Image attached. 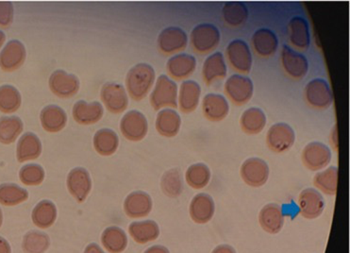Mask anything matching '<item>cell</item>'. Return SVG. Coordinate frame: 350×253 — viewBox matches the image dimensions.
Masks as SVG:
<instances>
[{
	"instance_id": "f6af8a7d",
	"label": "cell",
	"mask_w": 350,
	"mask_h": 253,
	"mask_svg": "<svg viewBox=\"0 0 350 253\" xmlns=\"http://www.w3.org/2000/svg\"><path fill=\"white\" fill-rule=\"evenodd\" d=\"M14 20V6L11 2L0 1V27L8 28Z\"/></svg>"
},
{
	"instance_id": "ba28073f",
	"label": "cell",
	"mask_w": 350,
	"mask_h": 253,
	"mask_svg": "<svg viewBox=\"0 0 350 253\" xmlns=\"http://www.w3.org/2000/svg\"><path fill=\"white\" fill-rule=\"evenodd\" d=\"M295 133L291 126L286 123H275L267 131V144L270 150L282 153L289 150L294 145Z\"/></svg>"
},
{
	"instance_id": "f907efd6",
	"label": "cell",
	"mask_w": 350,
	"mask_h": 253,
	"mask_svg": "<svg viewBox=\"0 0 350 253\" xmlns=\"http://www.w3.org/2000/svg\"><path fill=\"white\" fill-rule=\"evenodd\" d=\"M6 36H5L4 32L0 31V49H1L2 44H4Z\"/></svg>"
},
{
	"instance_id": "9a60e30c",
	"label": "cell",
	"mask_w": 350,
	"mask_h": 253,
	"mask_svg": "<svg viewBox=\"0 0 350 253\" xmlns=\"http://www.w3.org/2000/svg\"><path fill=\"white\" fill-rule=\"evenodd\" d=\"M27 52L18 40L10 41L0 52V68L5 72L17 70L24 64Z\"/></svg>"
},
{
	"instance_id": "f1b7e54d",
	"label": "cell",
	"mask_w": 350,
	"mask_h": 253,
	"mask_svg": "<svg viewBox=\"0 0 350 253\" xmlns=\"http://www.w3.org/2000/svg\"><path fill=\"white\" fill-rule=\"evenodd\" d=\"M42 126L49 133H59L67 123L66 111L57 105H49L40 114Z\"/></svg>"
},
{
	"instance_id": "60d3db41",
	"label": "cell",
	"mask_w": 350,
	"mask_h": 253,
	"mask_svg": "<svg viewBox=\"0 0 350 253\" xmlns=\"http://www.w3.org/2000/svg\"><path fill=\"white\" fill-rule=\"evenodd\" d=\"M103 243L104 247L109 252L113 253H119L126 249V237L125 232L119 228H108L103 232Z\"/></svg>"
},
{
	"instance_id": "4dcf8cb0",
	"label": "cell",
	"mask_w": 350,
	"mask_h": 253,
	"mask_svg": "<svg viewBox=\"0 0 350 253\" xmlns=\"http://www.w3.org/2000/svg\"><path fill=\"white\" fill-rule=\"evenodd\" d=\"M240 125L247 135H258L267 125V116L260 108L247 109L241 116Z\"/></svg>"
},
{
	"instance_id": "7c38bea8",
	"label": "cell",
	"mask_w": 350,
	"mask_h": 253,
	"mask_svg": "<svg viewBox=\"0 0 350 253\" xmlns=\"http://www.w3.org/2000/svg\"><path fill=\"white\" fill-rule=\"evenodd\" d=\"M241 176L247 185L252 187H260L267 182L269 168L267 162L262 159H247L241 168Z\"/></svg>"
},
{
	"instance_id": "e0dca14e",
	"label": "cell",
	"mask_w": 350,
	"mask_h": 253,
	"mask_svg": "<svg viewBox=\"0 0 350 253\" xmlns=\"http://www.w3.org/2000/svg\"><path fill=\"white\" fill-rule=\"evenodd\" d=\"M288 34L293 48L299 51H306L311 44L309 23L303 17H293L288 23Z\"/></svg>"
},
{
	"instance_id": "d6986e66",
	"label": "cell",
	"mask_w": 350,
	"mask_h": 253,
	"mask_svg": "<svg viewBox=\"0 0 350 253\" xmlns=\"http://www.w3.org/2000/svg\"><path fill=\"white\" fill-rule=\"evenodd\" d=\"M69 192L79 202H83L88 197L92 187L90 175L84 168H75L67 178Z\"/></svg>"
},
{
	"instance_id": "681fc988",
	"label": "cell",
	"mask_w": 350,
	"mask_h": 253,
	"mask_svg": "<svg viewBox=\"0 0 350 253\" xmlns=\"http://www.w3.org/2000/svg\"><path fill=\"white\" fill-rule=\"evenodd\" d=\"M84 253H104L103 252V250L100 249V248L98 247V245L92 244L90 245H88V248L85 250V252Z\"/></svg>"
},
{
	"instance_id": "ffe728a7",
	"label": "cell",
	"mask_w": 350,
	"mask_h": 253,
	"mask_svg": "<svg viewBox=\"0 0 350 253\" xmlns=\"http://www.w3.org/2000/svg\"><path fill=\"white\" fill-rule=\"evenodd\" d=\"M197 68V59L189 54H178L168 59L166 64L168 74L176 81L189 78Z\"/></svg>"
},
{
	"instance_id": "44dd1931",
	"label": "cell",
	"mask_w": 350,
	"mask_h": 253,
	"mask_svg": "<svg viewBox=\"0 0 350 253\" xmlns=\"http://www.w3.org/2000/svg\"><path fill=\"white\" fill-rule=\"evenodd\" d=\"M203 115L208 120L219 122L227 118L230 106L224 96L208 94L202 101Z\"/></svg>"
},
{
	"instance_id": "d4e9b609",
	"label": "cell",
	"mask_w": 350,
	"mask_h": 253,
	"mask_svg": "<svg viewBox=\"0 0 350 253\" xmlns=\"http://www.w3.org/2000/svg\"><path fill=\"white\" fill-rule=\"evenodd\" d=\"M72 114L74 119L81 125H92L103 118L104 110L103 105L98 101L88 103L79 101L74 105Z\"/></svg>"
},
{
	"instance_id": "7bdbcfd3",
	"label": "cell",
	"mask_w": 350,
	"mask_h": 253,
	"mask_svg": "<svg viewBox=\"0 0 350 253\" xmlns=\"http://www.w3.org/2000/svg\"><path fill=\"white\" fill-rule=\"evenodd\" d=\"M49 238L39 232H31L23 241V249L27 253H43L49 247Z\"/></svg>"
},
{
	"instance_id": "603a6c76",
	"label": "cell",
	"mask_w": 350,
	"mask_h": 253,
	"mask_svg": "<svg viewBox=\"0 0 350 253\" xmlns=\"http://www.w3.org/2000/svg\"><path fill=\"white\" fill-rule=\"evenodd\" d=\"M215 202L207 194H198L191 202V218L198 224H206L210 222L215 215Z\"/></svg>"
},
{
	"instance_id": "ab89813d",
	"label": "cell",
	"mask_w": 350,
	"mask_h": 253,
	"mask_svg": "<svg viewBox=\"0 0 350 253\" xmlns=\"http://www.w3.org/2000/svg\"><path fill=\"white\" fill-rule=\"evenodd\" d=\"M21 95L16 88L12 85L0 86V111L12 114L21 106Z\"/></svg>"
},
{
	"instance_id": "d6a6232c",
	"label": "cell",
	"mask_w": 350,
	"mask_h": 253,
	"mask_svg": "<svg viewBox=\"0 0 350 253\" xmlns=\"http://www.w3.org/2000/svg\"><path fill=\"white\" fill-rule=\"evenodd\" d=\"M119 145L118 135L110 129H101L94 136V146L99 155L109 156L113 155Z\"/></svg>"
},
{
	"instance_id": "8fae6325",
	"label": "cell",
	"mask_w": 350,
	"mask_h": 253,
	"mask_svg": "<svg viewBox=\"0 0 350 253\" xmlns=\"http://www.w3.org/2000/svg\"><path fill=\"white\" fill-rule=\"evenodd\" d=\"M332 160V151L329 146L320 142L308 144L302 151V162L308 170H321Z\"/></svg>"
},
{
	"instance_id": "52a82bcc",
	"label": "cell",
	"mask_w": 350,
	"mask_h": 253,
	"mask_svg": "<svg viewBox=\"0 0 350 253\" xmlns=\"http://www.w3.org/2000/svg\"><path fill=\"white\" fill-rule=\"evenodd\" d=\"M280 64L285 74L294 81L304 78L309 70V63L306 57L288 46H282Z\"/></svg>"
},
{
	"instance_id": "8d00e7d4",
	"label": "cell",
	"mask_w": 350,
	"mask_h": 253,
	"mask_svg": "<svg viewBox=\"0 0 350 253\" xmlns=\"http://www.w3.org/2000/svg\"><path fill=\"white\" fill-rule=\"evenodd\" d=\"M28 198V191L14 183H3L0 185V203L2 205L16 206L26 202Z\"/></svg>"
},
{
	"instance_id": "b9f144b4",
	"label": "cell",
	"mask_w": 350,
	"mask_h": 253,
	"mask_svg": "<svg viewBox=\"0 0 350 253\" xmlns=\"http://www.w3.org/2000/svg\"><path fill=\"white\" fill-rule=\"evenodd\" d=\"M161 189L166 196L177 198L183 192V180L177 170H168L161 178Z\"/></svg>"
},
{
	"instance_id": "1f68e13d",
	"label": "cell",
	"mask_w": 350,
	"mask_h": 253,
	"mask_svg": "<svg viewBox=\"0 0 350 253\" xmlns=\"http://www.w3.org/2000/svg\"><path fill=\"white\" fill-rule=\"evenodd\" d=\"M222 16L230 28H239L248 18V9L242 2H228L223 7Z\"/></svg>"
},
{
	"instance_id": "484cf974",
	"label": "cell",
	"mask_w": 350,
	"mask_h": 253,
	"mask_svg": "<svg viewBox=\"0 0 350 253\" xmlns=\"http://www.w3.org/2000/svg\"><path fill=\"white\" fill-rule=\"evenodd\" d=\"M126 214L131 217H146L152 210V200L146 192L131 193L124 203Z\"/></svg>"
},
{
	"instance_id": "4fadbf2b",
	"label": "cell",
	"mask_w": 350,
	"mask_h": 253,
	"mask_svg": "<svg viewBox=\"0 0 350 253\" xmlns=\"http://www.w3.org/2000/svg\"><path fill=\"white\" fill-rule=\"evenodd\" d=\"M49 84L52 93L63 98L75 96L79 89V79L64 70L53 72L49 78Z\"/></svg>"
},
{
	"instance_id": "9c48e42d",
	"label": "cell",
	"mask_w": 350,
	"mask_h": 253,
	"mask_svg": "<svg viewBox=\"0 0 350 253\" xmlns=\"http://www.w3.org/2000/svg\"><path fill=\"white\" fill-rule=\"evenodd\" d=\"M121 133L128 140H143L148 131V123L141 111L133 110L123 116L120 123Z\"/></svg>"
},
{
	"instance_id": "f546056e",
	"label": "cell",
	"mask_w": 350,
	"mask_h": 253,
	"mask_svg": "<svg viewBox=\"0 0 350 253\" xmlns=\"http://www.w3.org/2000/svg\"><path fill=\"white\" fill-rule=\"evenodd\" d=\"M181 118L172 109H165L159 111L156 118V130L165 137H174L180 130Z\"/></svg>"
},
{
	"instance_id": "d590c367",
	"label": "cell",
	"mask_w": 350,
	"mask_h": 253,
	"mask_svg": "<svg viewBox=\"0 0 350 253\" xmlns=\"http://www.w3.org/2000/svg\"><path fill=\"white\" fill-rule=\"evenodd\" d=\"M57 217V209L49 200L39 202L32 212V220L40 228H48L53 224Z\"/></svg>"
},
{
	"instance_id": "5bb4252c",
	"label": "cell",
	"mask_w": 350,
	"mask_h": 253,
	"mask_svg": "<svg viewBox=\"0 0 350 253\" xmlns=\"http://www.w3.org/2000/svg\"><path fill=\"white\" fill-rule=\"evenodd\" d=\"M101 99L111 113L120 114L128 108L129 98L125 88L121 84L108 83L101 88Z\"/></svg>"
},
{
	"instance_id": "74e56055",
	"label": "cell",
	"mask_w": 350,
	"mask_h": 253,
	"mask_svg": "<svg viewBox=\"0 0 350 253\" xmlns=\"http://www.w3.org/2000/svg\"><path fill=\"white\" fill-rule=\"evenodd\" d=\"M337 181H338V168L332 166L314 176V183L325 194L336 195Z\"/></svg>"
},
{
	"instance_id": "6da1fadb",
	"label": "cell",
	"mask_w": 350,
	"mask_h": 253,
	"mask_svg": "<svg viewBox=\"0 0 350 253\" xmlns=\"http://www.w3.org/2000/svg\"><path fill=\"white\" fill-rule=\"evenodd\" d=\"M155 81V70L148 64H138L129 71L126 84L129 95L136 101H142L150 93Z\"/></svg>"
},
{
	"instance_id": "7dc6e473",
	"label": "cell",
	"mask_w": 350,
	"mask_h": 253,
	"mask_svg": "<svg viewBox=\"0 0 350 253\" xmlns=\"http://www.w3.org/2000/svg\"><path fill=\"white\" fill-rule=\"evenodd\" d=\"M11 245L4 238L0 237V253H11Z\"/></svg>"
},
{
	"instance_id": "c3c4849f",
	"label": "cell",
	"mask_w": 350,
	"mask_h": 253,
	"mask_svg": "<svg viewBox=\"0 0 350 253\" xmlns=\"http://www.w3.org/2000/svg\"><path fill=\"white\" fill-rule=\"evenodd\" d=\"M145 253H170V250L163 245H153L150 249L146 250Z\"/></svg>"
},
{
	"instance_id": "83f0119b",
	"label": "cell",
	"mask_w": 350,
	"mask_h": 253,
	"mask_svg": "<svg viewBox=\"0 0 350 253\" xmlns=\"http://www.w3.org/2000/svg\"><path fill=\"white\" fill-rule=\"evenodd\" d=\"M42 143L38 136L32 133H25L17 144L16 157L20 163L36 160L41 155Z\"/></svg>"
},
{
	"instance_id": "7a4b0ae2",
	"label": "cell",
	"mask_w": 350,
	"mask_h": 253,
	"mask_svg": "<svg viewBox=\"0 0 350 253\" xmlns=\"http://www.w3.org/2000/svg\"><path fill=\"white\" fill-rule=\"evenodd\" d=\"M220 39L219 29L213 24L198 25L191 32V46L193 51L201 55L215 51L219 46Z\"/></svg>"
},
{
	"instance_id": "ee69618b",
	"label": "cell",
	"mask_w": 350,
	"mask_h": 253,
	"mask_svg": "<svg viewBox=\"0 0 350 253\" xmlns=\"http://www.w3.org/2000/svg\"><path fill=\"white\" fill-rule=\"evenodd\" d=\"M19 178L24 185H39L44 181V171L42 166L36 165V163H29L21 168Z\"/></svg>"
},
{
	"instance_id": "7402d4cb",
	"label": "cell",
	"mask_w": 350,
	"mask_h": 253,
	"mask_svg": "<svg viewBox=\"0 0 350 253\" xmlns=\"http://www.w3.org/2000/svg\"><path fill=\"white\" fill-rule=\"evenodd\" d=\"M259 222L262 229L268 234H278L284 224V215L282 207L275 203L265 205L260 210Z\"/></svg>"
},
{
	"instance_id": "3957f363",
	"label": "cell",
	"mask_w": 350,
	"mask_h": 253,
	"mask_svg": "<svg viewBox=\"0 0 350 253\" xmlns=\"http://www.w3.org/2000/svg\"><path fill=\"white\" fill-rule=\"evenodd\" d=\"M150 103L154 110L161 108L178 107V86L167 76L161 75L156 81L155 88L150 96Z\"/></svg>"
},
{
	"instance_id": "5b68a950",
	"label": "cell",
	"mask_w": 350,
	"mask_h": 253,
	"mask_svg": "<svg viewBox=\"0 0 350 253\" xmlns=\"http://www.w3.org/2000/svg\"><path fill=\"white\" fill-rule=\"evenodd\" d=\"M228 64L233 70L241 74H248L252 71V55L250 46L243 40H233L226 49Z\"/></svg>"
},
{
	"instance_id": "816d5d0a",
	"label": "cell",
	"mask_w": 350,
	"mask_h": 253,
	"mask_svg": "<svg viewBox=\"0 0 350 253\" xmlns=\"http://www.w3.org/2000/svg\"><path fill=\"white\" fill-rule=\"evenodd\" d=\"M2 222H3V214H2V211L0 209V227H1Z\"/></svg>"
},
{
	"instance_id": "e575fe53",
	"label": "cell",
	"mask_w": 350,
	"mask_h": 253,
	"mask_svg": "<svg viewBox=\"0 0 350 253\" xmlns=\"http://www.w3.org/2000/svg\"><path fill=\"white\" fill-rule=\"evenodd\" d=\"M24 125L17 116H4L0 118V143L9 145L14 143L23 131Z\"/></svg>"
},
{
	"instance_id": "2e32d148",
	"label": "cell",
	"mask_w": 350,
	"mask_h": 253,
	"mask_svg": "<svg viewBox=\"0 0 350 253\" xmlns=\"http://www.w3.org/2000/svg\"><path fill=\"white\" fill-rule=\"evenodd\" d=\"M299 213L307 219H314L321 215L325 208L323 196L314 188H307L300 193L299 198Z\"/></svg>"
},
{
	"instance_id": "ac0fdd59",
	"label": "cell",
	"mask_w": 350,
	"mask_h": 253,
	"mask_svg": "<svg viewBox=\"0 0 350 253\" xmlns=\"http://www.w3.org/2000/svg\"><path fill=\"white\" fill-rule=\"evenodd\" d=\"M252 44L256 55L267 59L277 51L279 39L271 29H260L253 34Z\"/></svg>"
},
{
	"instance_id": "4316f807",
	"label": "cell",
	"mask_w": 350,
	"mask_h": 253,
	"mask_svg": "<svg viewBox=\"0 0 350 253\" xmlns=\"http://www.w3.org/2000/svg\"><path fill=\"white\" fill-rule=\"evenodd\" d=\"M201 88L197 81H185L183 83L178 95V106L185 114L193 113L200 103Z\"/></svg>"
},
{
	"instance_id": "bcb514c9",
	"label": "cell",
	"mask_w": 350,
	"mask_h": 253,
	"mask_svg": "<svg viewBox=\"0 0 350 253\" xmlns=\"http://www.w3.org/2000/svg\"><path fill=\"white\" fill-rule=\"evenodd\" d=\"M212 253H237L235 250L233 249L232 245H220L213 250Z\"/></svg>"
},
{
	"instance_id": "cb8c5ba5",
	"label": "cell",
	"mask_w": 350,
	"mask_h": 253,
	"mask_svg": "<svg viewBox=\"0 0 350 253\" xmlns=\"http://www.w3.org/2000/svg\"><path fill=\"white\" fill-rule=\"evenodd\" d=\"M227 76V64L221 52H215L205 59L202 68L203 81L211 85L217 81L224 79Z\"/></svg>"
},
{
	"instance_id": "8992f818",
	"label": "cell",
	"mask_w": 350,
	"mask_h": 253,
	"mask_svg": "<svg viewBox=\"0 0 350 253\" xmlns=\"http://www.w3.org/2000/svg\"><path fill=\"white\" fill-rule=\"evenodd\" d=\"M254 86L252 79L242 75H233L225 83V93L234 105L243 106L252 99Z\"/></svg>"
},
{
	"instance_id": "30bf717a",
	"label": "cell",
	"mask_w": 350,
	"mask_h": 253,
	"mask_svg": "<svg viewBox=\"0 0 350 253\" xmlns=\"http://www.w3.org/2000/svg\"><path fill=\"white\" fill-rule=\"evenodd\" d=\"M187 44V34L178 27H170L163 29L158 37L159 49L165 55H172L185 51Z\"/></svg>"
},
{
	"instance_id": "277c9868",
	"label": "cell",
	"mask_w": 350,
	"mask_h": 253,
	"mask_svg": "<svg viewBox=\"0 0 350 253\" xmlns=\"http://www.w3.org/2000/svg\"><path fill=\"white\" fill-rule=\"evenodd\" d=\"M304 99L315 110H326L334 103V95L325 79H314L304 89Z\"/></svg>"
},
{
	"instance_id": "f35d334b",
	"label": "cell",
	"mask_w": 350,
	"mask_h": 253,
	"mask_svg": "<svg viewBox=\"0 0 350 253\" xmlns=\"http://www.w3.org/2000/svg\"><path fill=\"white\" fill-rule=\"evenodd\" d=\"M186 182L193 189H202L210 183L211 170L204 163H195L186 171Z\"/></svg>"
},
{
	"instance_id": "836d02e7",
	"label": "cell",
	"mask_w": 350,
	"mask_h": 253,
	"mask_svg": "<svg viewBox=\"0 0 350 253\" xmlns=\"http://www.w3.org/2000/svg\"><path fill=\"white\" fill-rule=\"evenodd\" d=\"M130 234L139 244L153 241L160 235V229L155 222L146 220L142 222H133L130 226Z\"/></svg>"
}]
</instances>
